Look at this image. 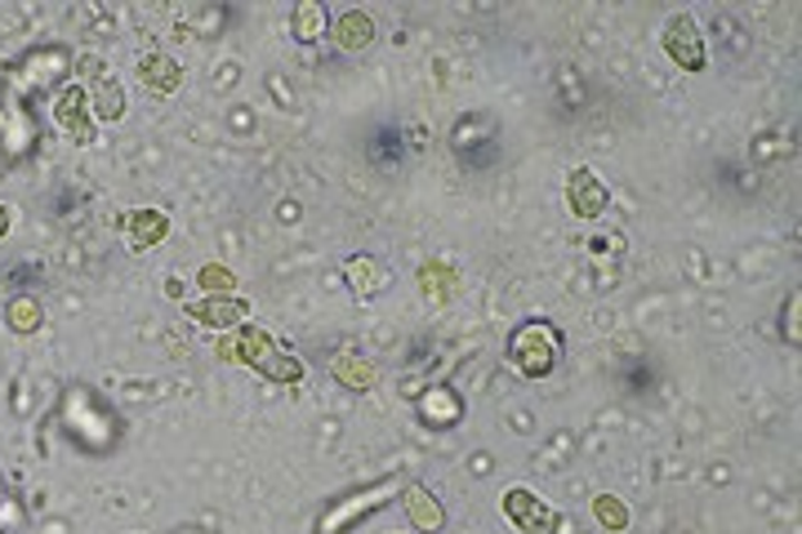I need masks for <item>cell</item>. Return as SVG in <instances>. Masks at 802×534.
<instances>
[{
    "mask_svg": "<svg viewBox=\"0 0 802 534\" xmlns=\"http://www.w3.org/2000/svg\"><path fill=\"white\" fill-rule=\"evenodd\" d=\"M606 201H611V192H606V184H602V178L589 165L571 169V178H566V206H571L575 219L593 223L597 214H606Z\"/></svg>",
    "mask_w": 802,
    "mask_h": 534,
    "instance_id": "cell-8",
    "label": "cell"
},
{
    "mask_svg": "<svg viewBox=\"0 0 802 534\" xmlns=\"http://www.w3.org/2000/svg\"><path fill=\"white\" fill-rule=\"evenodd\" d=\"M0 534H10V530H0Z\"/></svg>",
    "mask_w": 802,
    "mask_h": 534,
    "instance_id": "cell-27",
    "label": "cell"
},
{
    "mask_svg": "<svg viewBox=\"0 0 802 534\" xmlns=\"http://www.w3.org/2000/svg\"><path fill=\"white\" fill-rule=\"evenodd\" d=\"M455 415H459V401H455L450 392H428V401H424V419L455 423Z\"/></svg>",
    "mask_w": 802,
    "mask_h": 534,
    "instance_id": "cell-22",
    "label": "cell"
},
{
    "mask_svg": "<svg viewBox=\"0 0 802 534\" xmlns=\"http://www.w3.org/2000/svg\"><path fill=\"white\" fill-rule=\"evenodd\" d=\"M326 6H321V0H303V6L294 10V41H303V45H312V41H321L326 36Z\"/></svg>",
    "mask_w": 802,
    "mask_h": 534,
    "instance_id": "cell-17",
    "label": "cell"
},
{
    "mask_svg": "<svg viewBox=\"0 0 802 534\" xmlns=\"http://www.w3.org/2000/svg\"><path fill=\"white\" fill-rule=\"evenodd\" d=\"M125 237L134 250H152L170 237V219L160 214V210H129L125 214Z\"/></svg>",
    "mask_w": 802,
    "mask_h": 534,
    "instance_id": "cell-11",
    "label": "cell"
},
{
    "mask_svg": "<svg viewBox=\"0 0 802 534\" xmlns=\"http://www.w3.org/2000/svg\"><path fill=\"white\" fill-rule=\"evenodd\" d=\"M419 281H424V294L433 290V299L446 303V299H450V285H455V272H450L446 263H428V268L419 272Z\"/></svg>",
    "mask_w": 802,
    "mask_h": 534,
    "instance_id": "cell-20",
    "label": "cell"
},
{
    "mask_svg": "<svg viewBox=\"0 0 802 534\" xmlns=\"http://www.w3.org/2000/svg\"><path fill=\"white\" fill-rule=\"evenodd\" d=\"M259 375L272 379V384L299 388V384H303V362H299V356H290V352H281V347H272L263 362H259Z\"/></svg>",
    "mask_w": 802,
    "mask_h": 534,
    "instance_id": "cell-16",
    "label": "cell"
},
{
    "mask_svg": "<svg viewBox=\"0 0 802 534\" xmlns=\"http://www.w3.org/2000/svg\"><path fill=\"white\" fill-rule=\"evenodd\" d=\"M197 285L206 290V294H232V285H237V276L223 268V263H206L201 272H197Z\"/></svg>",
    "mask_w": 802,
    "mask_h": 534,
    "instance_id": "cell-21",
    "label": "cell"
},
{
    "mask_svg": "<svg viewBox=\"0 0 802 534\" xmlns=\"http://www.w3.org/2000/svg\"><path fill=\"white\" fill-rule=\"evenodd\" d=\"M402 512L419 534H441V525H446V507L437 503V494L428 485H406L402 490Z\"/></svg>",
    "mask_w": 802,
    "mask_h": 534,
    "instance_id": "cell-9",
    "label": "cell"
},
{
    "mask_svg": "<svg viewBox=\"0 0 802 534\" xmlns=\"http://www.w3.org/2000/svg\"><path fill=\"white\" fill-rule=\"evenodd\" d=\"M509 362L527 379H549L562 362V329L553 321H527L509 338Z\"/></svg>",
    "mask_w": 802,
    "mask_h": 534,
    "instance_id": "cell-1",
    "label": "cell"
},
{
    "mask_svg": "<svg viewBox=\"0 0 802 534\" xmlns=\"http://www.w3.org/2000/svg\"><path fill=\"white\" fill-rule=\"evenodd\" d=\"M393 494H402V485H397L393 477H384V481H375V485H366V490H353V494L335 499L331 512L316 521V534H348L357 521H366L371 512H379Z\"/></svg>",
    "mask_w": 802,
    "mask_h": 534,
    "instance_id": "cell-2",
    "label": "cell"
},
{
    "mask_svg": "<svg viewBox=\"0 0 802 534\" xmlns=\"http://www.w3.org/2000/svg\"><path fill=\"white\" fill-rule=\"evenodd\" d=\"M371 41H375V19L366 10H344L335 19V45L340 50L357 54V50H371Z\"/></svg>",
    "mask_w": 802,
    "mask_h": 534,
    "instance_id": "cell-14",
    "label": "cell"
},
{
    "mask_svg": "<svg viewBox=\"0 0 802 534\" xmlns=\"http://www.w3.org/2000/svg\"><path fill=\"white\" fill-rule=\"evenodd\" d=\"M593 516H597V525L611 530V534L628 530V507H624L615 494H597V499H593Z\"/></svg>",
    "mask_w": 802,
    "mask_h": 534,
    "instance_id": "cell-19",
    "label": "cell"
},
{
    "mask_svg": "<svg viewBox=\"0 0 802 534\" xmlns=\"http://www.w3.org/2000/svg\"><path fill=\"white\" fill-rule=\"evenodd\" d=\"M10 223H14V210H10V206H0V237L10 232Z\"/></svg>",
    "mask_w": 802,
    "mask_h": 534,
    "instance_id": "cell-24",
    "label": "cell"
},
{
    "mask_svg": "<svg viewBox=\"0 0 802 534\" xmlns=\"http://www.w3.org/2000/svg\"><path fill=\"white\" fill-rule=\"evenodd\" d=\"M504 516H509L522 534H580L571 516L553 512V507H549L540 494H531L527 485H513V490L504 494Z\"/></svg>",
    "mask_w": 802,
    "mask_h": 534,
    "instance_id": "cell-3",
    "label": "cell"
},
{
    "mask_svg": "<svg viewBox=\"0 0 802 534\" xmlns=\"http://www.w3.org/2000/svg\"><path fill=\"white\" fill-rule=\"evenodd\" d=\"M6 321H10L14 334H37L41 321H45V312H41V303L32 294H19V299L6 303Z\"/></svg>",
    "mask_w": 802,
    "mask_h": 534,
    "instance_id": "cell-18",
    "label": "cell"
},
{
    "mask_svg": "<svg viewBox=\"0 0 802 534\" xmlns=\"http://www.w3.org/2000/svg\"><path fill=\"white\" fill-rule=\"evenodd\" d=\"M63 415H67V423H72L67 432H72L81 446H90V450L112 446V415H107V410H98V406H94V397H90L85 388H72V397H67Z\"/></svg>",
    "mask_w": 802,
    "mask_h": 534,
    "instance_id": "cell-4",
    "label": "cell"
},
{
    "mask_svg": "<svg viewBox=\"0 0 802 534\" xmlns=\"http://www.w3.org/2000/svg\"><path fill=\"white\" fill-rule=\"evenodd\" d=\"M85 94H90V112H94L98 121L116 125V121L125 116V90H121V81H112L107 72H103V76H94V81L85 85Z\"/></svg>",
    "mask_w": 802,
    "mask_h": 534,
    "instance_id": "cell-13",
    "label": "cell"
},
{
    "mask_svg": "<svg viewBox=\"0 0 802 534\" xmlns=\"http://www.w3.org/2000/svg\"><path fill=\"white\" fill-rule=\"evenodd\" d=\"M0 507H10V499H6V490H0Z\"/></svg>",
    "mask_w": 802,
    "mask_h": 534,
    "instance_id": "cell-25",
    "label": "cell"
},
{
    "mask_svg": "<svg viewBox=\"0 0 802 534\" xmlns=\"http://www.w3.org/2000/svg\"><path fill=\"white\" fill-rule=\"evenodd\" d=\"M665 54H669L683 72H705L709 54H705V36H700V28H696L691 14H674V19L665 23Z\"/></svg>",
    "mask_w": 802,
    "mask_h": 534,
    "instance_id": "cell-5",
    "label": "cell"
},
{
    "mask_svg": "<svg viewBox=\"0 0 802 534\" xmlns=\"http://www.w3.org/2000/svg\"><path fill=\"white\" fill-rule=\"evenodd\" d=\"M138 81L152 90V94H175L179 85H184V67L170 59V54H143L138 59Z\"/></svg>",
    "mask_w": 802,
    "mask_h": 534,
    "instance_id": "cell-10",
    "label": "cell"
},
{
    "mask_svg": "<svg viewBox=\"0 0 802 534\" xmlns=\"http://www.w3.org/2000/svg\"><path fill=\"white\" fill-rule=\"evenodd\" d=\"M54 125L63 134H72L76 143H94V112H90L85 85H76V81L59 85V94H54Z\"/></svg>",
    "mask_w": 802,
    "mask_h": 534,
    "instance_id": "cell-6",
    "label": "cell"
},
{
    "mask_svg": "<svg viewBox=\"0 0 802 534\" xmlns=\"http://www.w3.org/2000/svg\"><path fill=\"white\" fill-rule=\"evenodd\" d=\"M344 276H348V285H353V294H362V299H375L379 290H388V268H384L379 259H371V254L348 259V263H344Z\"/></svg>",
    "mask_w": 802,
    "mask_h": 534,
    "instance_id": "cell-15",
    "label": "cell"
},
{
    "mask_svg": "<svg viewBox=\"0 0 802 534\" xmlns=\"http://www.w3.org/2000/svg\"><path fill=\"white\" fill-rule=\"evenodd\" d=\"M798 307H802V294H789V321L784 325H789V343L793 347H798Z\"/></svg>",
    "mask_w": 802,
    "mask_h": 534,
    "instance_id": "cell-23",
    "label": "cell"
},
{
    "mask_svg": "<svg viewBox=\"0 0 802 534\" xmlns=\"http://www.w3.org/2000/svg\"><path fill=\"white\" fill-rule=\"evenodd\" d=\"M0 129H6V112H0Z\"/></svg>",
    "mask_w": 802,
    "mask_h": 534,
    "instance_id": "cell-26",
    "label": "cell"
},
{
    "mask_svg": "<svg viewBox=\"0 0 802 534\" xmlns=\"http://www.w3.org/2000/svg\"><path fill=\"white\" fill-rule=\"evenodd\" d=\"M335 379L348 388V392H371L379 384V366L371 362V356H357V352H340L335 356Z\"/></svg>",
    "mask_w": 802,
    "mask_h": 534,
    "instance_id": "cell-12",
    "label": "cell"
},
{
    "mask_svg": "<svg viewBox=\"0 0 802 534\" xmlns=\"http://www.w3.org/2000/svg\"><path fill=\"white\" fill-rule=\"evenodd\" d=\"M184 312L197 325H206V329H241L250 321V299H241V294H206V299L188 303Z\"/></svg>",
    "mask_w": 802,
    "mask_h": 534,
    "instance_id": "cell-7",
    "label": "cell"
}]
</instances>
